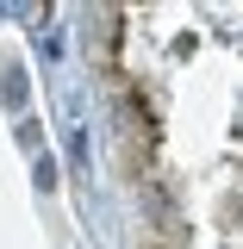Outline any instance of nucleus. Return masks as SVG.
Here are the masks:
<instances>
[{
  "label": "nucleus",
  "instance_id": "nucleus-1",
  "mask_svg": "<svg viewBox=\"0 0 243 249\" xmlns=\"http://www.w3.org/2000/svg\"><path fill=\"white\" fill-rule=\"evenodd\" d=\"M200 50L218 75L206 81H175V88L200 93V131L243 150V13H212V19H187ZM193 249H243V187L218 199V212L206 218V231L193 237Z\"/></svg>",
  "mask_w": 243,
  "mask_h": 249
}]
</instances>
